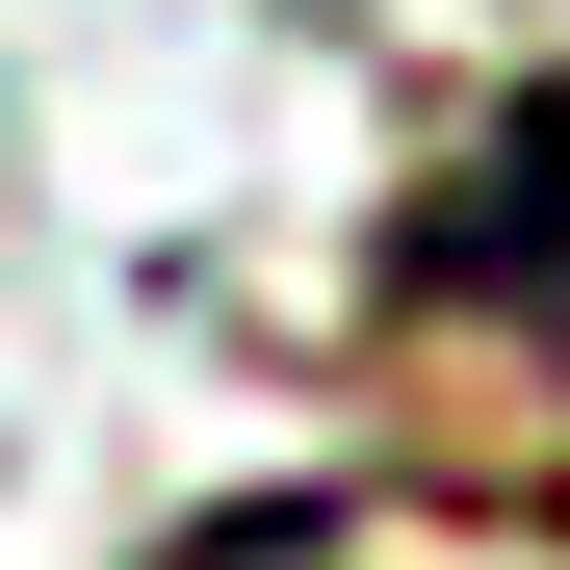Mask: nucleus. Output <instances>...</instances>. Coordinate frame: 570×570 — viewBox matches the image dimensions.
<instances>
[{"label":"nucleus","instance_id":"obj_1","mask_svg":"<svg viewBox=\"0 0 570 570\" xmlns=\"http://www.w3.org/2000/svg\"><path fill=\"white\" fill-rule=\"evenodd\" d=\"M363 363H390V415L466 466V493L570 519V78L493 105V130L415 181L390 285H363Z\"/></svg>","mask_w":570,"mask_h":570}]
</instances>
